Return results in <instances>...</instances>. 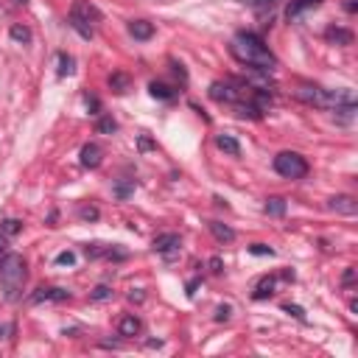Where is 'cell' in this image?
<instances>
[{
	"label": "cell",
	"instance_id": "obj_20",
	"mask_svg": "<svg viewBox=\"0 0 358 358\" xmlns=\"http://www.w3.org/2000/svg\"><path fill=\"white\" fill-rule=\"evenodd\" d=\"M328 36H330V39H336V42H344V45H350V42H352V34H350V31H341V28H330V31H328Z\"/></svg>",
	"mask_w": 358,
	"mask_h": 358
},
{
	"label": "cell",
	"instance_id": "obj_17",
	"mask_svg": "<svg viewBox=\"0 0 358 358\" xmlns=\"http://www.w3.org/2000/svg\"><path fill=\"white\" fill-rule=\"evenodd\" d=\"M266 213H268V215H283V213H286V199L272 196V199L266 202Z\"/></svg>",
	"mask_w": 358,
	"mask_h": 358
},
{
	"label": "cell",
	"instance_id": "obj_29",
	"mask_svg": "<svg viewBox=\"0 0 358 358\" xmlns=\"http://www.w3.org/2000/svg\"><path fill=\"white\" fill-rule=\"evenodd\" d=\"M76 257H73V252H62L59 257H56V263H73Z\"/></svg>",
	"mask_w": 358,
	"mask_h": 358
},
{
	"label": "cell",
	"instance_id": "obj_9",
	"mask_svg": "<svg viewBox=\"0 0 358 358\" xmlns=\"http://www.w3.org/2000/svg\"><path fill=\"white\" fill-rule=\"evenodd\" d=\"M101 154H104V151H101L96 143H87V146L81 149V165H84V168H98V165H101Z\"/></svg>",
	"mask_w": 358,
	"mask_h": 358
},
{
	"label": "cell",
	"instance_id": "obj_10",
	"mask_svg": "<svg viewBox=\"0 0 358 358\" xmlns=\"http://www.w3.org/2000/svg\"><path fill=\"white\" fill-rule=\"evenodd\" d=\"M118 333L120 336H138L140 333V319L134 313H126V317L118 322Z\"/></svg>",
	"mask_w": 358,
	"mask_h": 358
},
{
	"label": "cell",
	"instance_id": "obj_8",
	"mask_svg": "<svg viewBox=\"0 0 358 358\" xmlns=\"http://www.w3.org/2000/svg\"><path fill=\"white\" fill-rule=\"evenodd\" d=\"M319 6H322V0H291V6L286 9V17H288V20H297L302 12L319 9Z\"/></svg>",
	"mask_w": 358,
	"mask_h": 358
},
{
	"label": "cell",
	"instance_id": "obj_16",
	"mask_svg": "<svg viewBox=\"0 0 358 358\" xmlns=\"http://www.w3.org/2000/svg\"><path fill=\"white\" fill-rule=\"evenodd\" d=\"M215 146H218L221 151L233 154V157H238V154H241V146H238V140H235V138H230V134H218V138H215Z\"/></svg>",
	"mask_w": 358,
	"mask_h": 358
},
{
	"label": "cell",
	"instance_id": "obj_28",
	"mask_svg": "<svg viewBox=\"0 0 358 358\" xmlns=\"http://www.w3.org/2000/svg\"><path fill=\"white\" fill-rule=\"evenodd\" d=\"M9 255V246H6V238L0 235V263H3V257Z\"/></svg>",
	"mask_w": 358,
	"mask_h": 358
},
{
	"label": "cell",
	"instance_id": "obj_2",
	"mask_svg": "<svg viewBox=\"0 0 358 358\" xmlns=\"http://www.w3.org/2000/svg\"><path fill=\"white\" fill-rule=\"evenodd\" d=\"M297 98H302L305 104L313 107H322V109H336L344 115L355 112V98L350 90H325V87H299L297 90Z\"/></svg>",
	"mask_w": 358,
	"mask_h": 358
},
{
	"label": "cell",
	"instance_id": "obj_26",
	"mask_svg": "<svg viewBox=\"0 0 358 358\" xmlns=\"http://www.w3.org/2000/svg\"><path fill=\"white\" fill-rule=\"evenodd\" d=\"M109 294H112V291H109L107 286H98V288H96V294H93V299H107Z\"/></svg>",
	"mask_w": 358,
	"mask_h": 358
},
{
	"label": "cell",
	"instance_id": "obj_11",
	"mask_svg": "<svg viewBox=\"0 0 358 358\" xmlns=\"http://www.w3.org/2000/svg\"><path fill=\"white\" fill-rule=\"evenodd\" d=\"M179 244H182V241H179V235H173V233L154 238V249H157V252H165V255H168V252H176Z\"/></svg>",
	"mask_w": 358,
	"mask_h": 358
},
{
	"label": "cell",
	"instance_id": "obj_21",
	"mask_svg": "<svg viewBox=\"0 0 358 358\" xmlns=\"http://www.w3.org/2000/svg\"><path fill=\"white\" fill-rule=\"evenodd\" d=\"M149 90H151V96H154V98H173V93H171V90H168L165 84H157V81H154Z\"/></svg>",
	"mask_w": 358,
	"mask_h": 358
},
{
	"label": "cell",
	"instance_id": "obj_18",
	"mask_svg": "<svg viewBox=\"0 0 358 358\" xmlns=\"http://www.w3.org/2000/svg\"><path fill=\"white\" fill-rule=\"evenodd\" d=\"M235 3H241V6H249V9H272L277 0H235Z\"/></svg>",
	"mask_w": 358,
	"mask_h": 358
},
{
	"label": "cell",
	"instance_id": "obj_25",
	"mask_svg": "<svg viewBox=\"0 0 358 358\" xmlns=\"http://www.w3.org/2000/svg\"><path fill=\"white\" fill-rule=\"evenodd\" d=\"M118 129V123L112 120V118H104L101 123H98V131H115Z\"/></svg>",
	"mask_w": 358,
	"mask_h": 358
},
{
	"label": "cell",
	"instance_id": "obj_5",
	"mask_svg": "<svg viewBox=\"0 0 358 358\" xmlns=\"http://www.w3.org/2000/svg\"><path fill=\"white\" fill-rule=\"evenodd\" d=\"M275 171L280 176H286V179H302L308 173V162L297 151H280L275 157Z\"/></svg>",
	"mask_w": 358,
	"mask_h": 358
},
{
	"label": "cell",
	"instance_id": "obj_22",
	"mask_svg": "<svg viewBox=\"0 0 358 358\" xmlns=\"http://www.w3.org/2000/svg\"><path fill=\"white\" fill-rule=\"evenodd\" d=\"M12 39H17V42H28V39H31V31L23 28V25H14V28H12Z\"/></svg>",
	"mask_w": 358,
	"mask_h": 358
},
{
	"label": "cell",
	"instance_id": "obj_14",
	"mask_svg": "<svg viewBox=\"0 0 358 358\" xmlns=\"http://www.w3.org/2000/svg\"><path fill=\"white\" fill-rule=\"evenodd\" d=\"M62 302V299H67V291H62V288H39L36 294H34V302Z\"/></svg>",
	"mask_w": 358,
	"mask_h": 358
},
{
	"label": "cell",
	"instance_id": "obj_3",
	"mask_svg": "<svg viewBox=\"0 0 358 358\" xmlns=\"http://www.w3.org/2000/svg\"><path fill=\"white\" fill-rule=\"evenodd\" d=\"M28 277V266L20 255H6L0 263V286H3V297L6 299H17L23 286Z\"/></svg>",
	"mask_w": 358,
	"mask_h": 358
},
{
	"label": "cell",
	"instance_id": "obj_30",
	"mask_svg": "<svg viewBox=\"0 0 358 358\" xmlns=\"http://www.w3.org/2000/svg\"><path fill=\"white\" fill-rule=\"evenodd\" d=\"M252 252H255V255H272V249H266L263 244H255V246H252Z\"/></svg>",
	"mask_w": 358,
	"mask_h": 358
},
{
	"label": "cell",
	"instance_id": "obj_12",
	"mask_svg": "<svg viewBox=\"0 0 358 358\" xmlns=\"http://www.w3.org/2000/svg\"><path fill=\"white\" fill-rule=\"evenodd\" d=\"M129 34H131L134 39H151L154 25L146 23V20H134V23H129Z\"/></svg>",
	"mask_w": 358,
	"mask_h": 358
},
{
	"label": "cell",
	"instance_id": "obj_1",
	"mask_svg": "<svg viewBox=\"0 0 358 358\" xmlns=\"http://www.w3.org/2000/svg\"><path fill=\"white\" fill-rule=\"evenodd\" d=\"M230 54H233L241 65L255 67V70H268V67L277 65L275 54L268 51V45H266L257 34H249V31H241V34L233 36V42H230Z\"/></svg>",
	"mask_w": 358,
	"mask_h": 358
},
{
	"label": "cell",
	"instance_id": "obj_6",
	"mask_svg": "<svg viewBox=\"0 0 358 358\" xmlns=\"http://www.w3.org/2000/svg\"><path fill=\"white\" fill-rule=\"evenodd\" d=\"M210 98H213V101L235 104V101L241 98V90H238L235 84H230V81H215V84L210 87Z\"/></svg>",
	"mask_w": 358,
	"mask_h": 358
},
{
	"label": "cell",
	"instance_id": "obj_23",
	"mask_svg": "<svg viewBox=\"0 0 358 358\" xmlns=\"http://www.w3.org/2000/svg\"><path fill=\"white\" fill-rule=\"evenodd\" d=\"M59 65H62V67H59V76H70V73H73V59H70V56L62 54V56H59Z\"/></svg>",
	"mask_w": 358,
	"mask_h": 358
},
{
	"label": "cell",
	"instance_id": "obj_27",
	"mask_svg": "<svg viewBox=\"0 0 358 358\" xmlns=\"http://www.w3.org/2000/svg\"><path fill=\"white\" fill-rule=\"evenodd\" d=\"M81 218H98V210H96V207H84V210H81Z\"/></svg>",
	"mask_w": 358,
	"mask_h": 358
},
{
	"label": "cell",
	"instance_id": "obj_13",
	"mask_svg": "<svg viewBox=\"0 0 358 358\" xmlns=\"http://www.w3.org/2000/svg\"><path fill=\"white\" fill-rule=\"evenodd\" d=\"M207 227H210V233H213L221 244H230V241H235V233L227 227V224H221V221H210Z\"/></svg>",
	"mask_w": 358,
	"mask_h": 358
},
{
	"label": "cell",
	"instance_id": "obj_33",
	"mask_svg": "<svg viewBox=\"0 0 358 358\" xmlns=\"http://www.w3.org/2000/svg\"><path fill=\"white\" fill-rule=\"evenodd\" d=\"M20 3H25V0H20Z\"/></svg>",
	"mask_w": 358,
	"mask_h": 358
},
{
	"label": "cell",
	"instance_id": "obj_7",
	"mask_svg": "<svg viewBox=\"0 0 358 358\" xmlns=\"http://www.w3.org/2000/svg\"><path fill=\"white\" fill-rule=\"evenodd\" d=\"M328 207L336 210V213H341V215H355L358 213V202L352 196H333Z\"/></svg>",
	"mask_w": 358,
	"mask_h": 358
},
{
	"label": "cell",
	"instance_id": "obj_4",
	"mask_svg": "<svg viewBox=\"0 0 358 358\" xmlns=\"http://www.w3.org/2000/svg\"><path fill=\"white\" fill-rule=\"evenodd\" d=\"M98 23H101V12H98L96 6H90L87 0H76L73 9H70V25H73L81 36H93Z\"/></svg>",
	"mask_w": 358,
	"mask_h": 358
},
{
	"label": "cell",
	"instance_id": "obj_24",
	"mask_svg": "<svg viewBox=\"0 0 358 358\" xmlns=\"http://www.w3.org/2000/svg\"><path fill=\"white\" fill-rule=\"evenodd\" d=\"M3 233H6V235H14V233H20V221H14V218L3 221Z\"/></svg>",
	"mask_w": 358,
	"mask_h": 358
},
{
	"label": "cell",
	"instance_id": "obj_15",
	"mask_svg": "<svg viewBox=\"0 0 358 358\" xmlns=\"http://www.w3.org/2000/svg\"><path fill=\"white\" fill-rule=\"evenodd\" d=\"M277 275H272V277H263L260 283H257V291H255V299H266V297H272L275 294V288H277Z\"/></svg>",
	"mask_w": 358,
	"mask_h": 358
},
{
	"label": "cell",
	"instance_id": "obj_31",
	"mask_svg": "<svg viewBox=\"0 0 358 358\" xmlns=\"http://www.w3.org/2000/svg\"><path fill=\"white\" fill-rule=\"evenodd\" d=\"M344 9H347V12H350V14H352V12H355V9H358V3H355V0H344Z\"/></svg>",
	"mask_w": 358,
	"mask_h": 358
},
{
	"label": "cell",
	"instance_id": "obj_19",
	"mask_svg": "<svg viewBox=\"0 0 358 358\" xmlns=\"http://www.w3.org/2000/svg\"><path fill=\"white\" fill-rule=\"evenodd\" d=\"M109 84L115 87V93H126L129 78H126V76H120V73H115V76H109Z\"/></svg>",
	"mask_w": 358,
	"mask_h": 358
},
{
	"label": "cell",
	"instance_id": "obj_32",
	"mask_svg": "<svg viewBox=\"0 0 358 358\" xmlns=\"http://www.w3.org/2000/svg\"><path fill=\"white\" fill-rule=\"evenodd\" d=\"M230 317V308H218V319H227Z\"/></svg>",
	"mask_w": 358,
	"mask_h": 358
}]
</instances>
